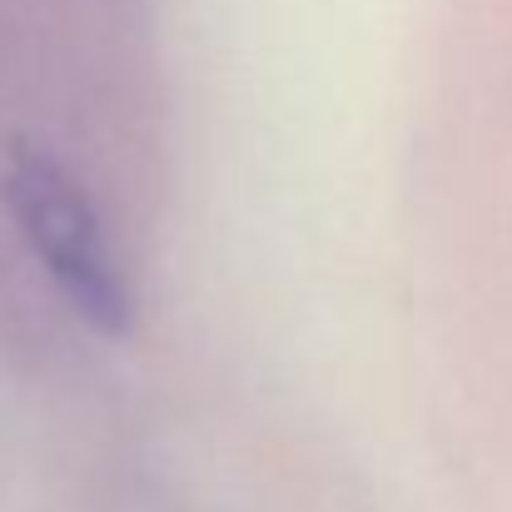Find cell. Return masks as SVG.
Here are the masks:
<instances>
[{
  "mask_svg": "<svg viewBox=\"0 0 512 512\" xmlns=\"http://www.w3.org/2000/svg\"><path fill=\"white\" fill-rule=\"evenodd\" d=\"M5 209L20 229V239L35 249L40 269L60 289V299L100 334V339H125L135 304L125 269L115 259V244L90 204V194L60 170L50 155L15 145L5 160Z\"/></svg>",
  "mask_w": 512,
  "mask_h": 512,
  "instance_id": "1",
  "label": "cell"
}]
</instances>
